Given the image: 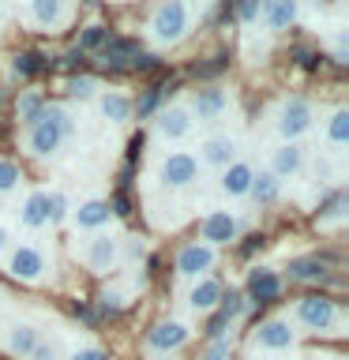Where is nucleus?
<instances>
[{"mask_svg":"<svg viewBox=\"0 0 349 360\" xmlns=\"http://www.w3.org/2000/svg\"><path fill=\"white\" fill-rule=\"evenodd\" d=\"M72 135V124H68V112L64 109H42V117L34 120V128H30V150L38 154V158H49L61 150V143Z\"/></svg>","mask_w":349,"mask_h":360,"instance_id":"1","label":"nucleus"},{"mask_svg":"<svg viewBox=\"0 0 349 360\" xmlns=\"http://www.w3.org/2000/svg\"><path fill=\"white\" fill-rule=\"evenodd\" d=\"M151 30L162 45H177L188 30V4H177V0L173 4H162L151 19Z\"/></svg>","mask_w":349,"mask_h":360,"instance_id":"2","label":"nucleus"},{"mask_svg":"<svg viewBox=\"0 0 349 360\" xmlns=\"http://www.w3.org/2000/svg\"><path fill=\"white\" fill-rule=\"evenodd\" d=\"M45 270H49V259H45V252L34 244H19L15 252L8 255V274L19 278V281H42Z\"/></svg>","mask_w":349,"mask_h":360,"instance_id":"3","label":"nucleus"},{"mask_svg":"<svg viewBox=\"0 0 349 360\" xmlns=\"http://www.w3.org/2000/svg\"><path fill=\"white\" fill-rule=\"evenodd\" d=\"M312 128V105L304 98H289L278 109V135L281 139H300Z\"/></svg>","mask_w":349,"mask_h":360,"instance_id":"4","label":"nucleus"},{"mask_svg":"<svg viewBox=\"0 0 349 360\" xmlns=\"http://www.w3.org/2000/svg\"><path fill=\"white\" fill-rule=\"evenodd\" d=\"M297 319L308 326V330H331L338 323V308H334V300H326V297H304L297 304Z\"/></svg>","mask_w":349,"mask_h":360,"instance_id":"5","label":"nucleus"},{"mask_svg":"<svg viewBox=\"0 0 349 360\" xmlns=\"http://www.w3.org/2000/svg\"><path fill=\"white\" fill-rule=\"evenodd\" d=\"M196 176H199V162H196V154H188V150H173V154H165V162H162V180H165L169 188H188Z\"/></svg>","mask_w":349,"mask_h":360,"instance_id":"6","label":"nucleus"},{"mask_svg":"<svg viewBox=\"0 0 349 360\" xmlns=\"http://www.w3.org/2000/svg\"><path fill=\"white\" fill-rule=\"evenodd\" d=\"M210 266H214V248H207V244L180 248V255H177V274L180 278H199V274H207Z\"/></svg>","mask_w":349,"mask_h":360,"instance_id":"7","label":"nucleus"},{"mask_svg":"<svg viewBox=\"0 0 349 360\" xmlns=\"http://www.w3.org/2000/svg\"><path fill=\"white\" fill-rule=\"evenodd\" d=\"M297 342V330L286 319H270L255 330V349H293Z\"/></svg>","mask_w":349,"mask_h":360,"instance_id":"8","label":"nucleus"},{"mask_svg":"<svg viewBox=\"0 0 349 360\" xmlns=\"http://www.w3.org/2000/svg\"><path fill=\"white\" fill-rule=\"evenodd\" d=\"M191 131V112L184 105H169L162 109V117H158V135L169 143H180L184 135Z\"/></svg>","mask_w":349,"mask_h":360,"instance_id":"9","label":"nucleus"},{"mask_svg":"<svg viewBox=\"0 0 349 360\" xmlns=\"http://www.w3.org/2000/svg\"><path fill=\"white\" fill-rule=\"evenodd\" d=\"M236 236V218L225 210H214L207 214V221H203V244L214 248V244H229Z\"/></svg>","mask_w":349,"mask_h":360,"instance_id":"10","label":"nucleus"},{"mask_svg":"<svg viewBox=\"0 0 349 360\" xmlns=\"http://www.w3.org/2000/svg\"><path fill=\"white\" fill-rule=\"evenodd\" d=\"M113 263H117V236L109 233H98L94 240H87V266L90 270H109Z\"/></svg>","mask_w":349,"mask_h":360,"instance_id":"11","label":"nucleus"},{"mask_svg":"<svg viewBox=\"0 0 349 360\" xmlns=\"http://www.w3.org/2000/svg\"><path fill=\"white\" fill-rule=\"evenodd\" d=\"M19 221L27 225V229H42V225H49V191H45V188L30 191V195L23 199Z\"/></svg>","mask_w":349,"mask_h":360,"instance_id":"12","label":"nucleus"},{"mask_svg":"<svg viewBox=\"0 0 349 360\" xmlns=\"http://www.w3.org/2000/svg\"><path fill=\"white\" fill-rule=\"evenodd\" d=\"M139 53H143V49H139L132 38H109V41L98 49V60L106 64V68H124V64H132Z\"/></svg>","mask_w":349,"mask_h":360,"instance_id":"13","label":"nucleus"},{"mask_svg":"<svg viewBox=\"0 0 349 360\" xmlns=\"http://www.w3.org/2000/svg\"><path fill=\"white\" fill-rule=\"evenodd\" d=\"M252 176H255V169L248 165V162H233V165H225V173H222V191L229 199H241L252 191Z\"/></svg>","mask_w":349,"mask_h":360,"instance_id":"14","label":"nucleus"},{"mask_svg":"<svg viewBox=\"0 0 349 360\" xmlns=\"http://www.w3.org/2000/svg\"><path fill=\"white\" fill-rule=\"evenodd\" d=\"M146 342H151V349H158V353H169V349H180L188 342V326H180V323H158L151 334H146Z\"/></svg>","mask_w":349,"mask_h":360,"instance_id":"15","label":"nucleus"},{"mask_svg":"<svg viewBox=\"0 0 349 360\" xmlns=\"http://www.w3.org/2000/svg\"><path fill=\"white\" fill-rule=\"evenodd\" d=\"M229 109V98L222 94V90H196V98H191V112H196L199 120H218L222 112Z\"/></svg>","mask_w":349,"mask_h":360,"instance_id":"16","label":"nucleus"},{"mask_svg":"<svg viewBox=\"0 0 349 360\" xmlns=\"http://www.w3.org/2000/svg\"><path fill=\"white\" fill-rule=\"evenodd\" d=\"M38 342H42L38 326H34V323H15V326H11V334H8V353H15V356H30Z\"/></svg>","mask_w":349,"mask_h":360,"instance_id":"17","label":"nucleus"},{"mask_svg":"<svg viewBox=\"0 0 349 360\" xmlns=\"http://www.w3.org/2000/svg\"><path fill=\"white\" fill-rule=\"evenodd\" d=\"M278 289H281V281H278L274 270H252V278H248V292H252V300H259V304L274 300Z\"/></svg>","mask_w":349,"mask_h":360,"instance_id":"18","label":"nucleus"},{"mask_svg":"<svg viewBox=\"0 0 349 360\" xmlns=\"http://www.w3.org/2000/svg\"><path fill=\"white\" fill-rule=\"evenodd\" d=\"M236 158V143L229 135H214V139L203 143V162L207 165H233Z\"/></svg>","mask_w":349,"mask_h":360,"instance_id":"19","label":"nucleus"},{"mask_svg":"<svg viewBox=\"0 0 349 360\" xmlns=\"http://www.w3.org/2000/svg\"><path fill=\"white\" fill-rule=\"evenodd\" d=\"M75 225L79 229H101V225L109 221V202H101V199H90L83 202V207H75Z\"/></svg>","mask_w":349,"mask_h":360,"instance_id":"20","label":"nucleus"},{"mask_svg":"<svg viewBox=\"0 0 349 360\" xmlns=\"http://www.w3.org/2000/svg\"><path fill=\"white\" fill-rule=\"evenodd\" d=\"M218 300H222V285H218L214 278H203L199 285L188 292V308H191V311H210Z\"/></svg>","mask_w":349,"mask_h":360,"instance_id":"21","label":"nucleus"},{"mask_svg":"<svg viewBox=\"0 0 349 360\" xmlns=\"http://www.w3.org/2000/svg\"><path fill=\"white\" fill-rule=\"evenodd\" d=\"M300 162H304L300 146L286 143V146H278V150H274V165H270V173H274L278 180H281V176H293V173L300 169Z\"/></svg>","mask_w":349,"mask_h":360,"instance_id":"22","label":"nucleus"},{"mask_svg":"<svg viewBox=\"0 0 349 360\" xmlns=\"http://www.w3.org/2000/svg\"><path fill=\"white\" fill-rule=\"evenodd\" d=\"M267 19V30H286L293 19H297V4H286V0H278V4H263V15Z\"/></svg>","mask_w":349,"mask_h":360,"instance_id":"23","label":"nucleus"},{"mask_svg":"<svg viewBox=\"0 0 349 360\" xmlns=\"http://www.w3.org/2000/svg\"><path fill=\"white\" fill-rule=\"evenodd\" d=\"M132 109H135V105H132L124 94H117V90H109V94L101 98V117L113 120V124H124V120L132 117Z\"/></svg>","mask_w":349,"mask_h":360,"instance_id":"24","label":"nucleus"},{"mask_svg":"<svg viewBox=\"0 0 349 360\" xmlns=\"http://www.w3.org/2000/svg\"><path fill=\"white\" fill-rule=\"evenodd\" d=\"M30 19H38L42 27H56V22L68 19V8L56 4V0H38V4H30Z\"/></svg>","mask_w":349,"mask_h":360,"instance_id":"25","label":"nucleus"},{"mask_svg":"<svg viewBox=\"0 0 349 360\" xmlns=\"http://www.w3.org/2000/svg\"><path fill=\"white\" fill-rule=\"evenodd\" d=\"M326 274L319 259H293L289 263V278H297V281H319Z\"/></svg>","mask_w":349,"mask_h":360,"instance_id":"26","label":"nucleus"},{"mask_svg":"<svg viewBox=\"0 0 349 360\" xmlns=\"http://www.w3.org/2000/svg\"><path fill=\"white\" fill-rule=\"evenodd\" d=\"M278 176L274 173H259V176H252V195L259 199V202H274L278 199Z\"/></svg>","mask_w":349,"mask_h":360,"instance_id":"27","label":"nucleus"},{"mask_svg":"<svg viewBox=\"0 0 349 360\" xmlns=\"http://www.w3.org/2000/svg\"><path fill=\"white\" fill-rule=\"evenodd\" d=\"M326 139H331V146H345L349 143V112L338 109L331 124H326Z\"/></svg>","mask_w":349,"mask_h":360,"instance_id":"28","label":"nucleus"},{"mask_svg":"<svg viewBox=\"0 0 349 360\" xmlns=\"http://www.w3.org/2000/svg\"><path fill=\"white\" fill-rule=\"evenodd\" d=\"M42 98L38 94H34V90H27V94H23L19 98V124H27V128H34V120H38L42 117Z\"/></svg>","mask_w":349,"mask_h":360,"instance_id":"29","label":"nucleus"},{"mask_svg":"<svg viewBox=\"0 0 349 360\" xmlns=\"http://www.w3.org/2000/svg\"><path fill=\"white\" fill-rule=\"evenodd\" d=\"M45 68H49V60L42 53H19L15 56V75H38Z\"/></svg>","mask_w":349,"mask_h":360,"instance_id":"30","label":"nucleus"},{"mask_svg":"<svg viewBox=\"0 0 349 360\" xmlns=\"http://www.w3.org/2000/svg\"><path fill=\"white\" fill-rule=\"evenodd\" d=\"M106 41H109V30L94 22V27H87V30H83V38H79V53H83V49H87V53H98Z\"/></svg>","mask_w":349,"mask_h":360,"instance_id":"31","label":"nucleus"},{"mask_svg":"<svg viewBox=\"0 0 349 360\" xmlns=\"http://www.w3.org/2000/svg\"><path fill=\"white\" fill-rule=\"evenodd\" d=\"M19 165H11V162H4L0 158V191H15L19 188Z\"/></svg>","mask_w":349,"mask_h":360,"instance_id":"32","label":"nucleus"},{"mask_svg":"<svg viewBox=\"0 0 349 360\" xmlns=\"http://www.w3.org/2000/svg\"><path fill=\"white\" fill-rule=\"evenodd\" d=\"M68 218V195L64 191H49V225Z\"/></svg>","mask_w":349,"mask_h":360,"instance_id":"33","label":"nucleus"},{"mask_svg":"<svg viewBox=\"0 0 349 360\" xmlns=\"http://www.w3.org/2000/svg\"><path fill=\"white\" fill-rule=\"evenodd\" d=\"M244 311V297H241V292H229V297H222V319L225 323H229V319H236V315H241Z\"/></svg>","mask_w":349,"mask_h":360,"instance_id":"34","label":"nucleus"},{"mask_svg":"<svg viewBox=\"0 0 349 360\" xmlns=\"http://www.w3.org/2000/svg\"><path fill=\"white\" fill-rule=\"evenodd\" d=\"M94 90H98V83H94L90 75H79V79H72V83H68V94H72V98H90Z\"/></svg>","mask_w":349,"mask_h":360,"instance_id":"35","label":"nucleus"},{"mask_svg":"<svg viewBox=\"0 0 349 360\" xmlns=\"http://www.w3.org/2000/svg\"><path fill=\"white\" fill-rule=\"evenodd\" d=\"M30 356H34V360H56V356H61V345H56V338H49V342H38V345H34Z\"/></svg>","mask_w":349,"mask_h":360,"instance_id":"36","label":"nucleus"},{"mask_svg":"<svg viewBox=\"0 0 349 360\" xmlns=\"http://www.w3.org/2000/svg\"><path fill=\"white\" fill-rule=\"evenodd\" d=\"M342 207H345V199H342V195H334V199H331V202H326V207H323L319 221H338V218H342Z\"/></svg>","mask_w":349,"mask_h":360,"instance_id":"37","label":"nucleus"},{"mask_svg":"<svg viewBox=\"0 0 349 360\" xmlns=\"http://www.w3.org/2000/svg\"><path fill=\"white\" fill-rule=\"evenodd\" d=\"M158 98H162V86H151V90H146V98L139 101V117H151L154 105H158Z\"/></svg>","mask_w":349,"mask_h":360,"instance_id":"38","label":"nucleus"},{"mask_svg":"<svg viewBox=\"0 0 349 360\" xmlns=\"http://www.w3.org/2000/svg\"><path fill=\"white\" fill-rule=\"evenodd\" d=\"M225 356H229V342H225V338H214V345L207 349L203 360H225Z\"/></svg>","mask_w":349,"mask_h":360,"instance_id":"39","label":"nucleus"},{"mask_svg":"<svg viewBox=\"0 0 349 360\" xmlns=\"http://www.w3.org/2000/svg\"><path fill=\"white\" fill-rule=\"evenodd\" d=\"M259 15H263V4H241L236 8V19L241 22H255Z\"/></svg>","mask_w":349,"mask_h":360,"instance_id":"40","label":"nucleus"},{"mask_svg":"<svg viewBox=\"0 0 349 360\" xmlns=\"http://www.w3.org/2000/svg\"><path fill=\"white\" fill-rule=\"evenodd\" d=\"M68 360H109V356L101 353V349H75V353L68 356Z\"/></svg>","mask_w":349,"mask_h":360,"instance_id":"41","label":"nucleus"},{"mask_svg":"<svg viewBox=\"0 0 349 360\" xmlns=\"http://www.w3.org/2000/svg\"><path fill=\"white\" fill-rule=\"evenodd\" d=\"M154 64H158V56H151V53H139V56L132 60V68H139V72H151Z\"/></svg>","mask_w":349,"mask_h":360,"instance_id":"42","label":"nucleus"},{"mask_svg":"<svg viewBox=\"0 0 349 360\" xmlns=\"http://www.w3.org/2000/svg\"><path fill=\"white\" fill-rule=\"evenodd\" d=\"M225 68V56H214L210 64H203V68H196V75H214V72H222Z\"/></svg>","mask_w":349,"mask_h":360,"instance_id":"43","label":"nucleus"},{"mask_svg":"<svg viewBox=\"0 0 349 360\" xmlns=\"http://www.w3.org/2000/svg\"><path fill=\"white\" fill-rule=\"evenodd\" d=\"M297 56H300V68H315V64H319V56H315V53H304L300 49Z\"/></svg>","mask_w":349,"mask_h":360,"instance_id":"44","label":"nucleus"},{"mask_svg":"<svg viewBox=\"0 0 349 360\" xmlns=\"http://www.w3.org/2000/svg\"><path fill=\"white\" fill-rule=\"evenodd\" d=\"M8 244H11V229H8V225H0V255L8 252Z\"/></svg>","mask_w":349,"mask_h":360,"instance_id":"45","label":"nucleus"},{"mask_svg":"<svg viewBox=\"0 0 349 360\" xmlns=\"http://www.w3.org/2000/svg\"><path fill=\"white\" fill-rule=\"evenodd\" d=\"M259 244H263V240H259V236H252V240H248V244H244V255H252V252H255V248H259Z\"/></svg>","mask_w":349,"mask_h":360,"instance_id":"46","label":"nucleus"},{"mask_svg":"<svg viewBox=\"0 0 349 360\" xmlns=\"http://www.w3.org/2000/svg\"><path fill=\"white\" fill-rule=\"evenodd\" d=\"M165 360H169V356H165Z\"/></svg>","mask_w":349,"mask_h":360,"instance_id":"47","label":"nucleus"}]
</instances>
